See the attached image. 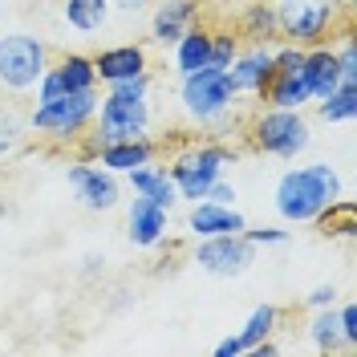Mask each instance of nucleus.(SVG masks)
Masks as SVG:
<instances>
[{
	"instance_id": "obj_1",
	"label": "nucleus",
	"mask_w": 357,
	"mask_h": 357,
	"mask_svg": "<svg viewBox=\"0 0 357 357\" xmlns=\"http://www.w3.org/2000/svg\"><path fill=\"white\" fill-rule=\"evenodd\" d=\"M151 73H138L110 86L106 98H98V114H93V134L102 142H122V138H142L151 130Z\"/></svg>"
},
{
	"instance_id": "obj_2",
	"label": "nucleus",
	"mask_w": 357,
	"mask_h": 357,
	"mask_svg": "<svg viewBox=\"0 0 357 357\" xmlns=\"http://www.w3.org/2000/svg\"><path fill=\"white\" fill-rule=\"evenodd\" d=\"M341 195V175H337L329 162H309V167H296L289 175H280L276 183V211L289 223H312L321 207Z\"/></svg>"
},
{
	"instance_id": "obj_3",
	"label": "nucleus",
	"mask_w": 357,
	"mask_h": 357,
	"mask_svg": "<svg viewBox=\"0 0 357 357\" xmlns=\"http://www.w3.org/2000/svg\"><path fill=\"white\" fill-rule=\"evenodd\" d=\"M93 114H98V89H77V93L37 102L24 126L41 138H53V142H77L93 126Z\"/></svg>"
},
{
	"instance_id": "obj_4",
	"label": "nucleus",
	"mask_w": 357,
	"mask_h": 357,
	"mask_svg": "<svg viewBox=\"0 0 357 357\" xmlns=\"http://www.w3.org/2000/svg\"><path fill=\"white\" fill-rule=\"evenodd\" d=\"M231 158H236V151L223 146V142H199V146H187L183 155H175V162L167 171L175 178L178 199H191V203L207 199V187L215 178H223V167Z\"/></svg>"
},
{
	"instance_id": "obj_5",
	"label": "nucleus",
	"mask_w": 357,
	"mask_h": 357,
	"mask_svg": "<svg viewBox=\"0 0 357 357\" xmlns=\"http://www.w3.org/2000/svg\"><path fill=\"white\" fill-rule=\"evenodd\" d=\"M178 98H183V110L191 114L195 122L211 126V122H223V118H227L231 102L240 98V89L231 86L227 69L203 66V69H195V73H187V77H183Z\"/></svg>"
},
{
	"instance_id": "obj_6",
	"label": "nucleus",
	"mask_w": 357,
	"mask_h": 357,
	"mask_svg": "<svg viewBox=\"0 0 357 357\" xmlns=\"http://www.w3.org/2000/svg\"><path fill=\"white\" fill-rule=\"evenodd\" d=\"M248 138L260 155L272 158H296L309 146V122L301 110H280V106H268L252 118Z\"/></svg>"
},
{
	"instance_id": "obj_7",
	"label": "nucleus",
	"mask_w": 357,
	"mask_h": 357,
	"mask_svg": "<svg viewBox=\"0 0 357 357\" xmlns=\"http://www.w3.org/2000/svg\"><path fill=\"white\" fill-rule=\"evenodd\" d=\"M276 4V29H280V41L289 45H321L337 24V0H272Z\"/></svg>"
},
{
	"instance_id": "obj_8",
	"label": "nucleus",
	"mask_w": 357,
	"mask_h": 357,
	"mask_svg": "<svg viewBox=\"0 0 357 357\" xmlns=\"http://www.w3.org/2000/svg\"><path fill=\"white\" fill-rule=\"evenodd\" d=\"M45 66H49V49L45 41L29 37V33H4L0 37V86L24 93L41 82Z\"/></svg>"
},
{
	"instance_id": "obj_9",
	"label": "nucleus",
	"mask_w": 357,
	"mask_h": 357,
	"mask_svg": "<svg viewBox=\"0 0 357 357\" xmlns=\"http://www.w3.org/2000/svg\"><path fill=\"white\" fill-rule=\"evenodd\" d=\"M256 260V244H248L244 231L231 236H203L195 244V264L211 276H240Z\"/></svg>"
},
{
	"instance_id": "obj_10",
	"label": "nucleus",
	"mask_w": 357,
	"mask_h": 357,
	"mask_svg": "<svg viewBox=\"0 0 357 357\" xmlns=\"http://www.w3.org/2000/svg\"><path fill=\"white\" fill-rule=\"evenodd\" d=\"M33 89H37V102L61 98V93H77V89H98L93 57H86V53H61L53 66H45L41 82Z\"/></svg>"
},
{
	"instance_id": "obj_11",
	"label": "nucleus",
	"mask_w": 357,
	"mask_h": 357,
	"mask_svg": "<svg viewBox=\"0 0 357 357\" xmlns=\"http://www.w3.org/2000/svg\"><path fill=\"white\" fill-rule=\"evenodd\" d=\"M69 187H73L77 203L89 207V211H110L118 203V178H114V171L98 167V162H73L69 167Z\"/></svg>"
},
{
	"instance_id": "obj_12",
	"label": "nucleus",
	"mask_w": 357,
	"mask_h": 357,
	"mask_svg": "<svg viewBox=\"0 0 357 357\" xmlns=\"http://www.w3.org/2000/svg\"><path fill=\"white\" fill-rule=\"evenodd\" d=\"M272 73H276V66H272V49L268 45H252V49H240L236 53V61L227 66V77H231V86L240 89V93H264L268 82H272Z\"/></svg>"
},
{
	"instance_id": "obj_13",
	"label": "nucleus",
	"mask_w": 357,
	"mask_h": 357,
	"mask_svg": "<svg viewBox=\"0 0 357 357\" xmlns=\"http://www.w3.org/2000/svg\"><path fill=\"white\" fill-rule=\"evenodd\" d=\"M146 69H151V61H146V49H142V45H110V49L93 53V73H98V82H106V86H118V82L138 77V73H146Z\"/></svg>"
},
{
	"instance_id": "obj_14",
	"label": "nucleus",
	"mask_w": 357,
	"mask_h": 357,
	"mask_svg": "<svg viewBox=\"0 0 357 357\" xmlns=\"http://www.w3.org/2000/svg\"><path fill=\"white\" fill-rule=\"evenodd\" d=\"M158 158V142H151L146 134L142 138H122V142H102L98 151V167H106L114 175H126L134 167H146Z\"/></svg>"
},
{
	"instance_id": "obj_15",
	"label": "nucleus",
	"mask_w": 357,
	"mask_h": 357,
	"mask_svg": "<svg viewBox=\"0 0 357 357\" xmlns=\"http://www.w3.org/2000/svg\"><path fill=\"white\" fill-rule=\"evenodd\" d=\"M187 227L203 240V236H231V231H244L248 220L231 207V203L199 199L195 207H191V215H187Z\"/></svg>"
},
{
	"instance_id": "obj_16",
	"label": "nucleus",
	"mask_w": 357,
	"mask_h": 357,
	"mask_svg": "<svg viewBox=\"0 0 357 357\" xmlns=\"http://www.w3.org/2000/svg\"><path fill=\"white\" fill-rule=\"evenodd\" d=\"M305 82H309V93L312 102H321V98H329L337 86H341V66H337V49L329 45H309L305 49Z\"/></svg>"
},
{
	"instance_id": "obj_17",
	"label": "nucleus",
	"mask_w": 357,
	"mask_h": 357,
	"mask_svg": "<svg viewBox=\"0 0 357 357\" xmlns=\"http://www.w3.org/2000/svg\"><path fill=\"white\" fill-rule=\"evenodd\" d=\"M199 4L203 0H162L155 8V21H151V37L158 45H175L191 24L199 21Z\"/></svg>"
},
{
	"instance_id": "obj_18",
	"label": "nucleus",
	"mask_w": 357,
	"mask_h": 357,
	"mask_svg": "<svg viewBox=\"0 0 357 357\" xmlns=\"http://www.w3.org/2000/svg\"><path fill=\"white\" fill-rule=\"evenodd\" d=\"M236 37L248 45H272L280 41V29H276V4L272 0H252L244 4L240 21H236Z\"/></svg>"
},
{
	"instance_id": "obj_19",
	"label": "nucleus",
	"mask_w": 357,
	"mask_h": 357,
	"mask_svg": "<svg viewBox=\"0 0 357 357\" xmlns=\"http://www.w3.org/2000/svg\"><path fill=\"white\" fill-rule=\"evenodd\" d=\"M167 236V207H158L155 199L138 195L130 203V244L134 248H155Z\"/></svg>"
},
{
	"instance_id": "obj_20",
	"label": "nucleus",
	"mask_w": 357,
	"mask_h": 357,
	"mask_svg": "<svg viewBox=\"0 0 357 357\" xmlns=\"http://www.w3.org/2000/svg\"><path fill=\"white\" fill-rule=\"evenodd\" d=\"M126 178H130L134 195H146V199H155L158 207H175L178 191H175V178H171V171L167 167H155V162H146V167H134V171H126Z\"/></svg>"
},
{
	"instance_id": "obj_21",
	"label": "nucleus",
	"mask_w": 357,
	"mask_h": 357,
	"mask_svg": "<svg viewBox=\"0 0 357 357\" xmlns=\"http://www.w3.org/2000/svg\"><path fill=\"white\" fill-rule=\"evenodd\" d=\"M203 66H211V29H203V24L195 21L175 41V69L187 77V73H195V69H203Z\"/></svg>"
},
{
	"instance_id": "obj_22",
	"label": "nucleus",
	"mask_w": 357,
	"mask_h": 357,
	"mask_svg": "<svg viewBox=\"0 0 357 357\" xmlns=\"http://www.w3.org/2000/svg\"><path fill=\"white\" fill-rule=\"evenodd\" d=\"M260 98H264V106H280V110H305L312 102L305 73H272V82Z\"/></svg>"
},
{
	"instance_id": "obj_23",
	"label": "nucleus",
	"mask_w": 357,
	"mask_h": 357,
	"mask_svg": "<svg viewBox=\"0 0 357 357\" xmlns=\"http://www.w3.org/2000/svg\"><path fill=\"white\" fill-rule=\"evenodd\" d=\"M312 223H317V231H321L325 240H354L357 236V203L337 195L329 207L317 211V220Z\"/></svg>"
},
{
	"instance_id": "obj_24",
	"label": "nucleus",
	"mask_w": 357,
	"mask_h": 357,
	"mask_svg": "<svg viewBox=\"0 0 357 357\" xmlns=\"http://www.w3.org/2000/svg\"><path fill=\"white\" fill-rule=\"evenodd\" d=\"M61 17L77 33H98L102 24L110 21V0H66Z\"/></svg>"
},
{
	"instance_id": "obj_25",
	"label": "nucleus",
	"mask_w": 357,
	"mask_h": 357,
	"mask_svg": "<svg viewBox=\"0 0 357 357\" xmlns=\"http://www.w3.org/2000/svg\"><path fill=\"white\" fill-rule=\"evenodd\" d=\"M276 325H280V309L276 305H260V309H252V317L244 321V329H240V341H244V354H252L260 341H268V337L276 333Z\"/></svg>"
},
{
	"instance_id": "obj_26",
	"label": "nucleus",
	"mask_w": 357,
	"mask_h": 357,
	"mask_svg": "<svg viewBox=\"0 0 357 357\" xmlns=\"http://www.w3.org/2000/svg\"><path fill=\"white\" fill-rule=\"evenodd\" d=\"M309 341L321 349V354H333L341 349V329H337V305H325L317 309V317L309 321Z\"/></svg>"
},
{
	"instance_id": "obj_27",
	"label": "nucleus",
	"mask_w": 357,
	"mask_h": 357,
	"mask_svg": "<svg viewBox=\"0 0 357 357\" xmlns=\"http://www.w3.org/2000/svg\"><path fill=\"white\" fill-rule=\"evenodd\" d=\"M317 110H321L325 122H349L357 114V82H341L329 98H321Z\"/></svg>"
},
{
	"instance_id": "obj_28",
	"label": "nucleus",
	"mask_w": 357,
	"mask_h": 357,
	"mask_svg": "<svg viewBox=\"0 0 357 357\" xmlns=\"http://www.w3.org/2000/svg\"><path fill=\"white\" fill-rule=\"evenodd\" d=\"M24 134H29V126H24V118L17 110H8V106H0V158L13 155L17 146L24 142Z\"/></svg>"
},
{
	"instance_id": "obj_29",
	"label": "nucleus",
	"mask_w": 357,
	"mask_h": 357,
	"mask_svg": "<svg viewBox=\"0 0 357 357\" xmlns=\"http://www.w3.org/2000/svg\"><path fill=\"white\" fill-rule=\"evenodd\" d=\"M236 53H240V37L236 33H211V66L227 69L231 61H236Z\"/></svg>"
},
{
	"instance_id": "obj_30",
	"label": "nucleus",
	"mask_w": 357,
	"mask_h": 357,
	"mask_svg": "<svg viewBox=\"0 0 357 357\" xmlns=\"http://www.w3.org/2000/svg\"><path fill=\"white\" fill-rule=\"evenodd\" d=\"M272 66H276V73H301V66H305V49L284 41L280 49H272Z\"/></svg>"
},
{
	"instance_id": "obj_31",
	"label": "nucleus",
	"mask_w": 357,
	"mask_h": 357,
	"mask_svg": "<svg viewBox=\"0 0 357 357\" xmlns=\"http://www.w3.org/2000/svg\"><path fill=\"white\" fill-rule=\"evenodd\" d=\"M337 329H341V349H357V309L354 305L337 309Z\"/></svg>"
},
{
	"instance_id": "obj_32",
	"label": "nucleus",
	"mask_w": 357,
	"mask_h": 357,
	"mask_svg": "<svg viewBox=\"0 0 357 357\" xmlns=\"http://www.w3.org/2000/svg\"><path fill=\"white\" fill-rule=\"evenodd\" d=\"M244 240L248 244H289V231H280V227H244Z\"/></svg>"
},
{
	"instance_id": "obj_33",
	"label": "nucleus",
	"mask_w": 357,
	"mask_h": 357,
	"mask_svg": "<svg viewBox=\"0 0 357 357\" xmlns=\"http://www.w3.org/2000/svg\"><path fill=\"white\" fill-rule=\"evenodd\" d=\"M305 305H309V309H325V305H337V289H333V284H321V289H312L309 296H305Z\"/></svg>"
},
{
	"instance_id": "obj_34",
	"label": "nucleus",
	"mask_w": 357,
	"mask_h": 357,
	"mask_svg": "<svg viewBox=\"0 0 357 357\" xmlns=\"http://www.w3.org/2000/svg\"><path fill=\"white\" fill-rule=\"evenodd\" d=\"M207 199L211 203H236V187H231L227 178H215V183L207 187Z\"/></svg>"
},
{
	"instance_id": "obj_35",
	"label": "nucleus",
	"mask_w": 357,
	"mask_h": 357,
	"mask_svg": "<svg viewBox=\"0 0 357 357\" xmlns=\"http://www.w3.org/2000/svg\"><path fill=\"white\" fill-rule=\"evenodd\" d=\"M244 354V341L240 337H223L220 345H215V357H240Z\"/></svg>"
},
{
	"instance_id": "obj_36",
	"label": "nucleus",
	"mask_w": 357,
	"mask_h": 357,
	"mask_svg": "<svg viewBox=\"0 0 357 357\" xmlns=\"http://www.w3.org/2000/svg\"><path fill=\"white\" fill-rule=\"evenodd\" d=\"M110 4H118V8H126V13H138V8H146L151 0H110Z\"/></svg>"
},
{
	"instance_id": "obj_37",
	"label": "nucleus",
	"mask_w": 357,
	"mask_h": 357,
	"mask_svg": "<svg viewBox=\"0 0 357 357\" xmlns=\"http://www.w3.org/2000/svg\"><path fill=\"white\" fill-rule=\"evenodd\" d=\"M0 13H4V4H0Z\"/></svg>"
}]
</instances>
